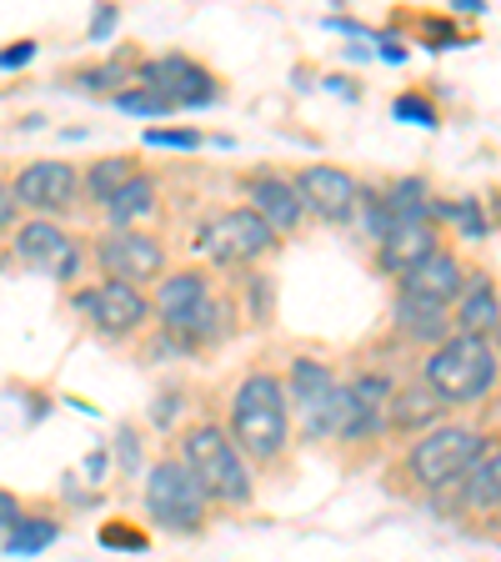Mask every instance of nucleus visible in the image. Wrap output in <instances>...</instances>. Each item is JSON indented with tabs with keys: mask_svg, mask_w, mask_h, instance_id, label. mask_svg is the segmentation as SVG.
Here are the masks:
<instances>
[{
	"mask_svg": "<svg viewBox=\"0 0 501 562\" xmlns=\"http://www.w3.org/2000/svg\"><path fill=\"white\" fill-rule=\"evenodd\" d=\"M101 267L111 271V281L140 286V281H156L166 271V246L156 241V236L121 232V236H111V241H101Z\"/></svg>",
	"mask_w": 501,
	"mask_h": 562,
	"instance_id": "obj_8",
	"label": "nucleus"
},
{
	"mask_svg": "<svg viewBox=\"0 0 501 562\" xmlns=\"http://www.w3.org/2000/svg\"><path fill=\"white\" fill-rule=\"evenodd\" d=\"M136 161H130V156H111V161H95L91 166V176H86V191H91L95 201H111L116 196L121 187H126V181H136Z\"/></svg>",
	"mask_w": 501,
	"mask_h": 562,
	"instance_id": "obj_25",
	"label": "nucleus"
},
{
	"mask_svg": "<svg viewBox=\"0 0 501 562\" xmlns=\"http://www.w3.org/2000/svg\"><path fill=\"white\" fill-rule=\"evenodd\" d=\"M491 382H497V351L487 347V337H471V331L446 337L426 362V386L442 402H477Z\"/></svg>",
	"mask_w": 501,
	"mask_h": 562,
	"instance_id": "obj_3",
	"label": "nucleus"
},
{
	"mask_svg": "<svg viewBox=\"0 0 501 562\" xmlns=\"http://www.w3.org/2000/svg\"><path fill=\"white\" fill-rule=\"evenodd\" d=\"M397 116L421 121V126H436V111L426 101H417V95H401V101H397Z\"/></svg>",
	"mask_w": 501,
	"mask_h": 562,
	"instance_id": "obj_29",
	"label": "nucleus"
},
{
	"mask_svg": "<svg viewBox=\"0 0 501 562\" xmlns=\"http://www.w3.org/2000/svg\"><path fill=\"white\" fill-rule=\"evenodd\" d=\"M292 191L301 211H316L321 222H346L351 206H356V181L341 166H306Z\"/></svg>",
	"mask_w": 501,
	"mask_h": 562,
	"instance_id": "obj_9",
	"label": "nucleus"
},
{
	"mask_svg": "<svg viewBox=\"0 0 501 562\" xmlns=\"http://www.w3.org/2000/svg\"><path fill=\"white\" fill-rule=\"evenodd\" d=\"M386 407H397L391 412V427H401V432H417V427L442 417V397H436L432 386H407V392H397Z\"/></svg>",
	"mask_w": 501,
	"mask_h": 562,
	"instance_id": "obj_21",
	"label": "nucleus"
},
{
	"mask_svg": "<svg viewBox=\"0 0 501 562\" xmlns=\"http://www.w3.org/2000/svg\"><path fill=\"white\" fill-rule=\"evenodd\" d=\"M397 327L407 331V337H417V341H446L452 316H446V306H436V302L401 296V302H397Z\"/></svg>",
	"mask_w": 501,
	"mask_h": 562,
	"instance_id": "obj_20",
	"label": "nucleus"
},
{
	"mask_svg": "<svg viewBox=\"0 0 501 562\" xmlns=\"http://www.w3.org/2000/svg\"><path fill=\"white\" fill-rule=\"evenodd\" d=\"M15 222V191L0 181V226H11Z\"/></svg>",
	"mask_w": 501,
	"mask_h": 562,
	"instance_id": "obj_32",
	"label": "nucleus"
},
{
	"mask_svg": "<svg viewBox=\"0 0 501 562\" xmlns=\"http://www.w3.org/2000/svg\"><path fill=\"white\" fill-rule=\"evenodd\" d=\"M337 392H341V382L331 376V367L311 362V357L292 362V397H296V407H301V417H306L311 432H327V417H331Z\"/></svg>",
	"mask_w": 501,
	"mask_h": 562,
	"instance_id": "obj_13",
	"label": "nucleus"
},
{
	"mask_svg": "<svg viewBox=\"0 0 501 562\" xmlns=\"http://www.w3.org/2000/svg\"><path fill=\"white\" fill-rule=\"evenodd\" d=\"M477 447H481V437L471 427H436V432H426L407 452V468L421 487H446V482H456L467 472Z\"/></svg>",
	"mask_w": 501,
	"mask_h": 562,
	"instance_id": "obj_5",
	"label": "nucleus"
},
{
	"mask_svg": "<svg viewBox=\"0 0 501 562\" xmlns=\"http://www.w3.org/2000/svg\"><path fill=\"white\" fill-rule=\"evenodd\" d=\"M231 442L246 457H271L286 447V392L276 376H246L231 402Z\"/></svg>",
	"mask_w": 501,
	"mask_h": 562,
	"instance_id": "obj_2",
	"label": "nucleus"
},
{
	"mask_svg": "<svg viewBox=\"0 0 501 562\" xmlns=\"http://www.w3.org/2000/svg\"><path fill=\"white\" fill-rule=\"evenodd\" d=\"M15 206H35V211H66L70 196H76V171H70L66 161H35L21 171V181H15Z\"/></svg>",
	"mask_w": 501,
	"mask_h": 562,
	"instance_id": "obj_11",
	"label": "nucleus"
},
{
	"mask_svg": "<svg viewBox=\"0 0 501 562\" xmlns=\"http://www.w3.org/2000/svg\"><path fill=\"white\" fill-rule=\"evenodd\" d=\"M60 538V527L50 522V517H15V527L0 538V548L5 552H41V548H50V542Z\"/></svg>",
	"mask_w": 501,
	"mask_h": 562,
	"instance_id": "obj_24",
	"label": "nucleus"
},
{
	"mask_svg": "<svg viewBox=\"0 0 501 562\" xmlns=\"http://www.w3.org/2000/svg\"><path fill=\"white\" fill-rule=\"evenodd\" d=\"M15 257L35 271H50V277H70L76 271V241L66 232H56L50 222H31L15 236Z\"/></svg>",
	"mask_w": 501,
	"mask_h": 562,
	"instance_id": "obj_12",
	"label": "nucleus"
},
{
	"mask_svg": "<svg viewBox=\"0 0 501 562\" xmlns=\"http://www.w3.org/2000/svg\"><path fill=\"white\" fill-rule=\"evenodd\" d=\"M140 86L151 95H161L171 111L175 105H210L221 95L216 91V76L186 56H161V60H151V66H140Z\"/></svg>",
	"mask_w": 501,
	"mask_h": 562,
	"instance_id": "obj_7",
	"label": "nucleus"
},
{
	"mask_svg": "<svg viewBox=\"0 0 501 562\" xmlns=\"http://www.w3.org/2000/svg\"><path fill=\"white\" fill-rule=\"evenodd\" d=\"M462 503L477 507V513H491V507H501V442H487L481 437L477 457L467 462V472H462Z\"/></svg>",
	"mask_w": 501,
	"mask_h": 562,
	"instance_id": "obj_16",
	"label": "nucleus"
},
{
	"mask_svg": "<svg viewBox=\"0 0 501 562\" xmlns=\"http://www.w3.org/2000/svg\"><path fill=\"white\" fill-rule=\"evenodd\" d=\"M436 251V232L426 222H397L382 232V267L391 277H407Z\"/></svg>",
	"mask_w": 501,
	"mask_h": 562,
	"instance_id": "obj_15",
	"label": "nucleus"
},
{
	"mask_svg": "<svg viewBox=\"0 0 501 562\" xmlns=\"http://www.w3.org/2000/svg\"><path fill=\"white\" fill-rule=\"evenodd\" d=\"M351 397L362 402V412L382 427L386 402H391V382H386V376H356V382H351Z\"/></svg>",
	"mask_w": 501,
	"mask_h": 562,
	"instance_id": "obj_26",
	"label": "nucleus"
},
{
	"mask_svg": "<svg viewBox=\"0 0 501 562\" xmlns=\"http://www.w3.org/2000/svg\"><path fill=\"white\" fill-rule=\"evenodd\" d=\"M462 286H467L462 267H456V257H446L442 246H436L417 271L401 277V296H421V302H436V306H452L456 296H462Z\"/></svg>",
	"mask_w": 501,
	"mask_h": 562,
	"instance_id": "obj_14",
	"label": "nucleus"
},
{
	"mask_svg": "<svg viewBox=\"0 0 501 562\" xmlns=\"http://www.w3.org/2000/svg\"><path fill=\"white\" fill-rule=\"evenodd\" d=\"M210 296V286H206V277H201V271H181V277H171L161 286V322H166V331L175 327V322H186L191 312H196L201 302H206Z\"/></svg>",
	"mask_w": 501,
	"mask_h": 562,
	"instance_id": "obj_19",
	"label": "nucleus"
},
{
	"mask_svg": "<svg viewBox=\"0 0 501 562\" xmlns=\"http://www.w3.org/2000/svg\"><path fill=\"white\" fill-rule=\"evenodd\" d=\"M146 507H151V517L161 527H171V532H201L210 497L201 492V482L191 477L186 462L171 457V462H156L151 477H146Z\"/></svg>",
	"mask_w": 501,
	"mask_h": 562,
	"instance_id": "obj_4",
	"label": "nucleus"
},
{
	"mask_svg": "<svg viewBox=\"0 0 501 562\" xmlns=\"http://www.w3.org/2000/svg\"><path fill=\"white\" fill-rule=\"evenodd\" d=\"M181 462L191 468V477L201 482V492L210 503H226V507L251 503V472H246L241 452H236V442L221 427H210V422L191 427L186 442H181Z\"/></svg>",
	"mask_w": 501,
	"mask_h": 562,
	"instance_id": "obj_1",
	"label": "nucleus"
},
{
	"mask_svg": "<svg viewBox=\"0 0 501 562\" xmlns=\"http://www.w3.org/2000/svg\"><path fill=\"white\" fill-rule=\"evenodd\" d=\"M442 211H446V216H452V222L462 226L467 236H481V232H487V222H481L477 201H452V206H442Z\"/></svg>",
	"mask_w": 501,
	"mask_h": 562,
	"instance_id": "obj_28",
	"label": "nucleus"
},
{
	"mask_svg": "<svg viewBox=\"0 0 501 562\" xmlns=\"http://www.w3.org/2000/svg\"><path fill=\"white\" fill-rule=\"evenodd\" d=\"M111 25H116V11H101V15H95V25H91V35H105Z\"/></svg>",
	"mask_w": 501,
	"mask_h": 562,
	"instance_id": "obj_34",
	"label": "nucleus"
},
{
	"mask_svg": "<svg viewBox=\"0 0 501 562\" xmlns=\"http://www.w3.org/2000/svg\"><path fill=\"white\" fill-rule=\"evenodd\" d=\"M31 56H35V46H31V41H21V46L0 50V66H5V70H11V66H25V60H31Z\"/></svg>",
	"mask_w": 501,
	"mask_h": 562,
	"instance_id": "obj_31",
	"label": "nucleus"
},
{
	"mask_svg": "<svg viewBox=\"0 0 501 562\" xmlns=\"http://www.w3.org/2000/svg\"><path fill=\"white\" fill-rule=\"evenodd\" d=\"M121 111H130V116H161V111H171V105L140 86V91H126V95H121Z\"/></svg>",
	"mask_w": 501,
	"mask_h": 562,
	"instance_id": "obj_27",
	"label": "nucleus"
},
{
	"mask_svg": "<svg viewBox=\"0 0 501 562\" xmlns=\"http://www.w3.org/2000/svg\"><path fill=\"white\" fill-rule=\"evenodd\" d=\"M5 527H15V503L0 492V532H5Z\"/></svg>",
	"mask_w": 501,
	"mask_h": 562,
	"instance_id": "obj_33",
	"label": "nucleus"
},
{
	"mask_svg": "<svg viewBox=\"0 0 501 562\" xmlns=\"http://www.w3.org/2000/svg\"><path fill=\"white\" fill-rule=\"evenodd\" d=\"M456 322H462L471 337H481L487 327H497V322H501L497 286H491L487 277H477V281H467V286H462V296H456Z\"/></svg>",
	"mask_w": 501,
	"mask_h": 562,
	"instance_id": "obj_18",
	"label": "nucleus"
},
{
	"mask_svg": "<svg viewBox=\"0 0 501 562\" xmlns=\"http://www.w3.org/2000/svg\"><path fill=\"white\" fill-rule=\"evenodd\" d=\"M146 140L151 146H196V131H146Z\"/></svg>",
	"mask_w": 501,
	"mask_h": 562,
	"instance_id": "obj_30",
	"label": "nucleus"
},
{
	"mask_svg": "<svg viewBox=\"0 0 501 562\" xmlns=\"http://www.w3.org/2000/svg\"><path fill=\"white\" fill-rule=\"evenodd\" d=\"M81 306L91 312V322L101 331H111V337H126V331H136L140 322H146V296L136 292V286H126V281H105V286H95V292L81 296Z\"/></svg>",
	"mask_w": 501,
	"mask_h": 562,
	"instance_id": "obj_10",
	"label": "nucleus"
},
{
	"mask_svg": "<svg viewBox=\"0 0 501 562\" xmlns=\"http://www.w3.org/2000/svg\"><path fill=\"white\" fill-rule=\"evenodd\" d=\"M156 206V187H151V176H136V181H126V187L116 191V196L105 201V216L116 226L136 222V216H146V211Z\"/></svg>",
	"mask_w": 501,
	"mask_h": 562,
	"instance_id": "obj_23",
	"label": "nucleus"
},
{
	"mask_svg": "<svg viewBox=\"0 0 501 562\" xmlns=\"http://www.w3.org/2000/svg\"><path fill=\"white\" fill-rule=\"evenodd\" d=\"M221 331H226V312H221V302H216V296H206V302H201L186 322H175L171 337L186 341V347H206V341H216Z\"/></svg>",
	"mask_w": 501,
	"mask_h": 562,
	"instance_id": "obj_22",
	"label": "nucleus"
},
{
	"mask_svg": "<svg viewBox=\"0 0 501 562\" xmlns=\"http://www.w3.org/2000/svg\"><path fill=\"white\" fill-rule=\"evenodd\" d=\"M271 241H276V232H271L251 206L226 211V216H216V222L201 232V251H206L210 261H221V267H241V261L266 257Z\"/></svg>",
	"mask_w": 501,
	"mask_h": 562,
	"instance_id": "obj_6",
	"label": "nucleus"
},
{
	"mask_svg": "<svg viewBox=\"0 0 501 562\" xmlns=\"http://www.w3.org/2000/svg\"><path fill=\"white\" fill-rule=\"evenodd\" d=\"M251 201H257L251 211H257L271 232H296L301 226V201H296V191L281 176H257L251 181Z\"/></svg>",
	"mask_w": 501,
	"mask_h": 562,
	"instance_id": "obj_17",
	"label": "nucleus"
}]
</instances>
